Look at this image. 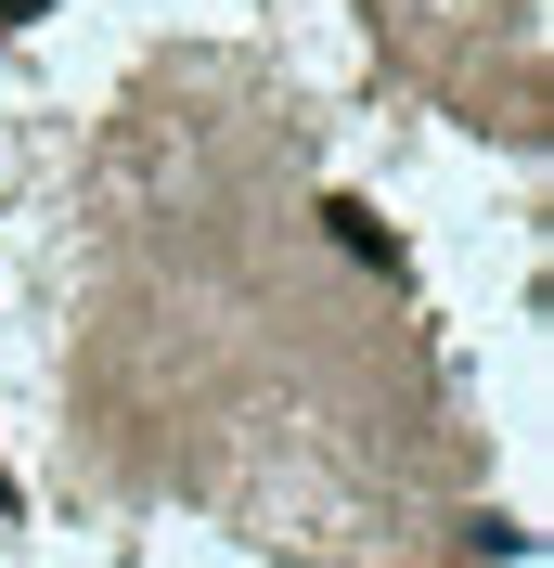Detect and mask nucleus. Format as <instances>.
Instances as JSON below:
<instances>
[{
  "label": "nucleus",
  "mask_w": 554,
  "mask_h": 568,
  "mask_svg": "<svg viewBox=\"0 0 554 568\" xmlns=\"http://www.w3.org/2000/svg\"><path fill=\"white\" fill-rule=\"evenodd\" d=\"M322 220H336V246H348V258H387V220H375V207H348V194H336Z\"/></svg>",
  "instance_id": "obj_1"
}]
</instances>
